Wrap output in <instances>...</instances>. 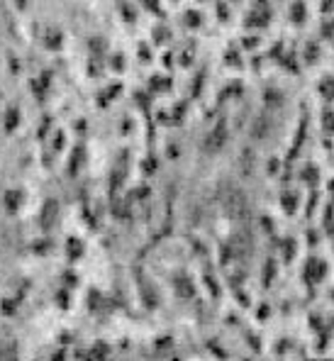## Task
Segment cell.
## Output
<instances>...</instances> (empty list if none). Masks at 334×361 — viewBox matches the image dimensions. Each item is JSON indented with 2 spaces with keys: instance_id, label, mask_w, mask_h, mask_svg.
Segmentation results:
<instances>
[]
</instances>
